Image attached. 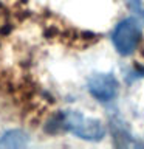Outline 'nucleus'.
<instances>
[{
	"label": "nucleus",
	"instance_id": "nucleus-1",
	"mask_svg": "<svg viewBox=\"0 0 144 149\" xmlns=\"http://www.w3.org/2000/svg\"><path fill=\"white\" fill-rule=\"evenodd\" d=\"M50 127H56V130L71 132L76 137L87 140V141H99L104 138L105 129L104 124L96 118H90L79 112H62L50 123Z\"/></svg>",
	"mask_w": 144,
	"mask_h": 149
},
{
	"label": "nucleus",
	"instance_id": "nucleus-2",
	"mask_svg": "<svg viewBox=\"0 0 144 149\" xmlns=\"http://www.w3.org/2000/svg\"><path fill=\"white\" fill-rule=\"evenodd\" d=\"M111 40H113V45L119 54L127 56L133 53L139 40H141V25H139V22L133 17L124 19L123 22H119L116 25L113 34H111Z\"/></svg>",
	"mask_w": 144,
	"mask_h": 149
},
{
	"label": "nucleus",
	"instance_id": "nucleus-3",
	"mask_svg": "<svg viewBox=\"0 0 144 149\" xmlns=\"http://www.w3.org/2000/svg\"><path fill=\"white\" fill-rule=\"evenodd\" d=\"M118 79L111 73H96L88 79V92L98 101H111L118 95Z\"/></svg>",
	"mask_w": 144,
	"mask_h": 149
},
{
	"label": "nucleus",
	"instance_id": "nucleus-4",
	"mask_svg": "<svg viewBox=\"0 0 144 149\" xmlns=\"http://www.w3.org/2000/svg\"><path fill=\"white\" fill-rule=\"evenodd\" d=\"M28 135L20 129L8 130L0 138V146L2 148H23L28 144Z\"/></svg>",
	"mask_w": 144,
	"mask_h": 149
},
{
	"label": "nucleus",
	"instance_id": "nucleus-5",
	"mask_svg": "<svg viewBox=\"0 0 144 149\" xmlns=\"http://www.w3.org/2000/svg\"><path fill=\"white\" fill-rule=\"evenodd\" d=\"M132 2V6L135 9H139V5H141V0H130Z\"/></svg>",
	"mask_w": 144,
	"mask_h": 149
}]
</instances>
